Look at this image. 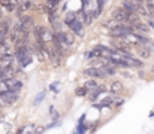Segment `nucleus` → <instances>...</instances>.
<instances>
[{"label":"nucleus","instance_id":"nucleus-1","mask_svg":"<svg viewBox=\"0 0 154 134\" xmlns=\"http://www.w3.org/2000/svg\"><path fill=\"white\" fill-rule=\"evenodd\" d=\"M35 34H36V40L44 42V43H50L54 40L52 31L47 27H35Z\"/></svg>","mask_w":154,"mask_h":134},{"label":"nucleus","instance_id":"nucleus-2","mask_svg":"<svg viewBox=\"0 0 154 134\" xmlns=\"http://www.w3.org/2000/svg\"><path fill=\"white\" fill-rule=\"evenodd\" d=\"M133 12H129V10H126L124 7H118L114 13H112V16H114V19L117 21V22H120V24H126V25H129V21H130V15H132Z\"/></svg>","mask_w":154,"mask_h":134},{"label":"nucleus","instance_id":"nucleus-3","mask_svg":"<svg viewBox=\"0 0 154 134\" xmlns=\"http://www.w3.org/2000/svg\"><path fill=\"white\" fill-rule=\"evenodd\" d=\"M12 63H14V55L11 54H5L0 57V72H5L8 69L12 67Z\"/></svg>","mask_w":154,"mask_h":134},{"label":"nucleus","instance_id":"nucleus-4","mask_svg":"<svg viewBox=\"0 0 154 134\" xmlns=\"http://www.w3.org/2000/svg\"><path fill=\"white\" fill-rule=\"evenodd\" d=\"M2 101H5L6 104H14L18 100V92H12V91H6L0 95Z\"/></svg>","mask_w":154,"mask_h":134},{"label":"nucleus","instance_id":"nucleus-5","mask_svg":"<svg viewBox=\"0 0 154 134\" xmlns=\"http://www.w3.org/2000/svg\"><path fill=\"white\" fill-rule=\"evenodd\" d=\"M84 73L87 76H90V78H94V79H102V78H105V73H103L100 69H97V67H88V69L84 70Z\"/></svg>","mask_w":154,"mask_h":134},{"label":"nucleus","instance_id":"nucleus-6","mask_svg":"<svg viewBox=\"0 0 154 134\" xmlns=\"http://www.w3.org/2000/svg\"><path fill=\"white\" fill-rule=\"evenodd\" d=\"M66 24L69 25V28H70L75 34H79V36L82 34V24L79 22V19H76V18H75V19H72V21L66 22Z\"/></svg>","mask_w":154,"mask_h":134},{"label":"nucleus","instance_id":"nucleus-7","mask_svg":"<svg viewBox=\"0 0 154 134\" xmlns=\"http://www.w3.org/2000/svg\"><path fill=\"white\" fill-rule=\"evenodd\" d=\"M17 134H38V128L33 124H26V125H21L18 128Z\"/></svg>","mask_w":154,"mask_h":134},{"label":"nucleus","instance_id":"nucleus-8","mask_svg":"<svg viewBox=\"0 0 154 134\" xmlns=\"http://www.w3.org/2000/svg\"><path fill=\"white\" fill-rule=\"evenodd\" d=\"M132 28H133V31H135L136 34H139V36H142V34H148V33H150L148 25L144 24V22H138V24L132 25Z\"/></svg>","mask_w":154,"mask_h":134},{"label":"nucleus","instance_id":"nucleus-9","mask_svg":"<svg viewBox=\"0 0 154 134\" xmlns=\"http://www.w3.org/2000/svg\"><path fill=\"white\" fill-rule=\"evenodd\" d=\"M0 4L5 6L6 9H9V10H14L20 4V0H0Z\"/></svg>","mask_w":154,"mask_h":134},{"label":"nucleus","instance_id":"nucleus-10","mask_svg":"<svg viewBox=\"0 0 154 134\" xmlns=\"http://www.w3.org/2000/svg\"><path fill=\"white\" fill-rule=\"evenodd\" d=\"M63 37H64V43L67 46L75 43V37H73V33H69V31H63Z\"/></svg>","mask_w":154,"mask_h":134},{"label":"nucleus","instance_id":"nucleus-11","mask_svg":"<svg viewBox=\"0 0 154 134\" xmlns=\"http://www.w3.org/2000/svg\"><path fill=\"white\" fill-rule=\"evenodd\" d=\"M121 91H123V84H121V82L115 81V82L111 84V92H112V94H120Z\"/></svg>","mask_w":154,"mask_h":134},{"label":"nucleus","instance_id":"nucleus-12","mask_svg":"<svg viewBox=\"0 0 154 134\" xmlns=\"http://www.w3.org/2000/svg\"><path fill=\"white\" fill-rule=\"evenodd\" d=\"M138 54L142 57V58H150L151 57V51L145 46H138Z\"/></svg>","mask_w":154,"mask_h":134},{"label":"nucleus","instance_id":"nucleus-13","mask_svg":"<svg viewBox=\"0 0 154 134\" xmlns=\"http://www.w3.org/2000/svg\"><path fill=\"white\" fill-rule=\"evenodd\" d=\"M84 88L87 89V91H96L99 87H97V82L96 81H88V82H85Z\"/></svg>","mask_w":154,"mask_h":134},{"label":"nucleus","instance_id":"nucleus-14","mask_svg":"<svg viewBox=\"0 0 154 134\" xmlns=\"http://www.w3.org/2000/svg\"><path fill=\"white\" fill-rule=\"evenodd\" d=\"M145 4H147V10H148V13H151V16H154V3L151 1V0H148Z\"/></svg>","mask_w":154,"mask_h":134},{"label":"nucleus","instance_id":"nucleus-15","mask_svg":"<svg viewBox=\"0 0 154 134\" xmlns=\"http://www.w3.org/2000/svg\"><path fill=\"white\" fill-rule=\"evenodd\" d=\"M87 94H88V91L84 88V87H81V88L76 89V95H78V97H84V95H87Z\"/></svg>","mask_w":154,"mask_h":134},{"label":"nucleus","instance_id":"nucleus-16","mask_svg":"<svg viewBox=\"0 0 154 134\" xmlns=\"http://www.w3.org/2000/svg\"><path fill=\"white\" fill-rule=\"evenodd\" d=\"M44 98H45V92H41V94H39V95L35 98V104H39V103H41Z\"/></svg>","mask_w":154,"mask_h":134},{"label":"nucleus","instance_id":"nucleus-17","mask_svg":"<svg viewBox=\"0 0 154 134\" xmlns=\"http://www.w3.org/2000/svg\"><path fill=\"white\" fill-rule=\"evenodd\" d=\"M30 7H32L30 1H26V3H23V4H21V10H29Z\"/></svg>","mask_w":154,"mask_h":134},{"label":"nucleus","instance_id":"nucleus-18","mask_svg":"<svg viewBox=\"0 0 154 134\" xmlns=\"http://www.w3.org/2000/svg\"><path fill=\"white\" fill-rule=\"evenodd\" d=\"M6 34H8V31H5V30H0V42H3V40H5Z\"/></svg>","mask_w":154,"mask_h":134},{"label":"nucleus","instance_id":"nucleus-19","mask_svg":"<svg viewBox=\"0 0 154 134\" xmlns=\"http://www.w3.org/2000/svg\"><path fill=\"white\" fill-rule=\"evenodd\" d=\"M150 25H151V27L154 28V19H150Z\"/></svg>","mask_w":154,"mask_h":134},{"label":"nucleus","instance_id":"nucleus-20","mask_svg":"<svg viewBox=\"0 0 154 134\" xmlns=\"http://www.w3.org/2000/svg\"><path fill=\"white\" fill-rule=\"evenodd\" d=\"M0 110H2V107H0Z\"/></svg>","mask_w":154,"mask_h":134},{"label":"nucleus","instance_id":"nucleus-21","mask_svg":"<svg viewBox=\"0 0 154 134\" xmlns=\"http://www.w3.org/2000/svg\"><path fill=\"white\" fill-rule=\"evenodd\" d=\"M153 19H154V16H153Z\"/></svg>","mask_w":154,"mask_h":134}]
</instances>
